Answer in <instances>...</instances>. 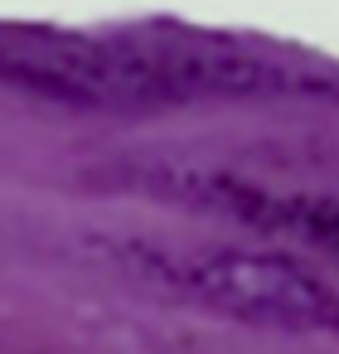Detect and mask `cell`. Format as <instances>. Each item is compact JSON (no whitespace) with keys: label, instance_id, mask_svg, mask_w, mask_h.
Returning a JSON list of instances; mask_svg holds the SVG:
<instances>
[{"label":"cell","instance_id":"cell-1","mask_svg":"<svg viewBox=\"0 0 339 354\" xmlns=\"http://www.w3.org/2000/svg\"><path fill=\"white\" fill-rule=\"evenodd\" d=\"M0 83L97 112L170 107L218 93L310 88L305 73L218 39L73 35V30H35V25H0Z\"/></svg>","mask_w":339,"mask_h":354},{"label":"cell","instance_id":"cell-2","mask_svg":"<svg viewBox=\"0 0 339 354\" xmlns=\"http://www.w3.org/2000/svg\"><path fill=\"white\" fill-rule=\"evenodd\" d=\"M141 267L238 320L281 330H339V291L291 257L257 248H165L141 252Z\"/></svg>","mask_w":339,"mask_h":354},{"label":"cell","instance_id":"cell-3","mask_svg":"<svg viewBox=\"0 0 339 354\" xmlns=\"http://www.w3.org/2000/svg\"><path fill=\"white\" fill-rule=\"evenodd\" d=\"M213 199H223L233 214L257 218V223H267V228L300 233L305 243H315V248H325L329 257H339V199L271 194V189H252V185H223V189H213Z\"/></svg>","mask_w":339,"mask_h":354}]
</instances>
